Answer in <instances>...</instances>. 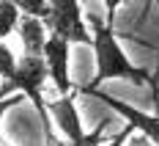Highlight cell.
<instances>
[{"label": "cell", "instance_id": "4", "mask_svg": "<svg viewBox=\"0 0 159 146\" xmlns=\"http://www.w3.org/2000/svg\"><path fill=\"white\" fill-rule=\"evenodd\" d=\"M44 61L49 66V80L55 83L58 94H74V85H71V72H69V58H71V41L58 36V33H49L47 44H44Z\"/></svg>", "mask_w": 159, "mask_h": 146}, {"label": "cell", "instance_id": "6", "mask_svg": "<svg viewBox=\"0 0 159 146\" xmlns=\"http://www.w3.org/2000/svg\"><path fill=\"white\" fill-rule=\"evenodd\" d=\"M16 33H19V41H22V52H33V55L44 52V44H47V36H49L44 19L22 14L19 25H16Z\"/></svg>", "mask_w": 159, "mask_h": 146}, {"label": "cell", "instance_id": "1", "mask_svg": "<svg viewBox=\"0 0 159 146\" xmlns=\"http://www.w3.org/2000/svg\"><path fill=\"white\" fill-rule=\"evenodd\" d=\"M91 33H93L91 50H93V58H96V75L85 88H99L104 80H129V83H137V85L151 83L148 72H143L140 66H134L129 61V55L115 39V31H112L110 22H93Z\"/></svg>", "mask_w": 159, "mask_h": 146}, {"label": "cell", "instance_id": "11", "mask_svg": "<svg viewBox=\"0 0 159 146\" xmlns=\"http://www.w3.org/2000/svg\"><path fill=\"white\" fill-rule=\"evenodd\" d=\"M102 3H104V11H107V22L112 25V19L118 14V8L124 6V0H102Z\"/></svg>", "mask_w": 159, "mask_h": 146}, {"label": "cell", "instance_id": "8", "mask_svg": "<svg viewBox=\"0 0 159 146\" xmlns=\"http://www.w3.org/2000/svg\"><path fill=\"white\" fill-rule=\"evenodd\" d=\"M22 99H25V94H19L8 80H3V85H0V124H3V116L8 113L14 105H19ZM0 138H3V135H0Z\"/></svg>", "mask_w": 159, "mask_h": 146}, {"label": "cell", "instance_id": "7", "mask_svg": "<svg viewBox=\"0 0 159 146\" xmlns=\"http://www.w3.org/2000/svg\"><path fill=\"white\" fill-rule=\"evenodd\" d=\"M19 17H22V11H19V6L14 0H0V39L3 41L16 31Z\"/></svg>", "mask_w": 159, "mask_h": 146}, {"label": "cell", "instance_id": "5", "mask_svg": "<svg viewBox=\"0 0 159 146\" xmlns=\"http://www.w3.org/2000/svg\"><path fill=\"white\" fill-rule=\"evenodd\" d=\"M80 94H91V97L102 99V102H104V105H110L118 116H124V119H126V124H132L137 132H143L145 141H151V144L159 146V116L143 113V110H137L134 105H126V102L110 97V94H104V91H99V88H80Z\"/></svg>", "mask_w": 159, "mask_h": 146}, {"label": "cell", "instance_id": "3", "mask_svg": "<svg viewBox=\"0 0 159 146\" xmlns=\"http://www.w3.org/2000/svg\"><path fill=\"white\" fill-rule=\"evenodd\" d=\"M47 110H49V119H52L55 130L63 135V141H69V146H80L85 141L88 132L82 127L74 94H58V99L47 102Z\"/></svg>", "mask_w": 159, "mask_h": 146}, {"label": "cell", "instance_id": "13", "mask_svg": "<svg viewBox=\"0 0 159 146\" xmlns=\"http://www.w3.org/2000/svg\"><path fill=\"white\" fill-rule=\"evenodd\" d=\"M0 146H11V141H6V138H0Z\"/></svg>", "mask_w": 159, "mask_h": 146}, {"label": "cell", "instance_id": "10", "mask_svg": "<svg viewBox=\"0 0 159 146\" xmlns=\"http://www.w3.org/2000/svg\"><path fill=\"white\" fill-rule=\"evenodd\" d=\"M16 6H19V11L28 17H39V19H47L49 14V0H14Z\"/></svg>", "mask_w": 159, "mask_h": 146}, {"label": "cell", "instance_id": "12", "mask_svg": "<svg viewBox=\"0 0 159 146\" xmlns=\"http://www.w3.org/2000/svg\"><path fill=\"white\" fill-rule=\"evenodd\" d=\"M52 146H69V141H63V138H58V141H55Z\"/></svg>", "mask_w": 159, "mask_h": 146}, {"label": "cell", "instance_id": "2", "mask_svg": "<svg viewBox=\"0 0 159 146\" xmlns=\"http://www.w3.org/2000/svg\"><path fill=\"white\" fill-rule=\"evenodd\" d=\"M49 14L44 19L49 33H58L71 44H93V33L82 19V0H49Z\"/></svg>", "mask_w": 159, "mask_h": 146}, {"label": "cell", "instance_id": "9", "mask_svg": "<svg viewBox=\"0 0 159 146\" xmlns=\"http://www.w3.org/2000/svg\"><path fill=\"white\" fill-rule=\"evenodd\" d=\"M14 69H16L14 50L0 39V77H3V80H11V77H14Z\"/></svg>", "mask_w": 159, "mask_h": 146}]
</instances>
